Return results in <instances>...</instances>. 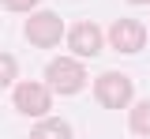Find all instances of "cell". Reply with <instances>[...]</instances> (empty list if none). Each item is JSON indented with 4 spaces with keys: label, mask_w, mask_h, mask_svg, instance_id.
<instances>
[{
    "label": "cell",
    "mask_w": 150,
    "mask_h": 139,
    "mask_svg": "<svg viewBox=\"0 0 150 139\" xmlns=\"http://www.w3.org/2000/svg\"><path fill=\"white\" fill-rule=\"evenodd\" d=\"M109 45L116 49V53H143L146 49V26L139 19H116L109 26Z\"/></svg>",
    "instance_id": "277c9868"
},
{
    "label": "cell",
    "mask_w": 150,
    "mask_h": 139,
    "mask_svg": "<svg viewBox=\"0 0 150 139\" xmlns=\"http://www.w3.org/2000/svg\"><path fill=\"white\" fill-rule=\"evenodd\" d=\"M64 38V23L56 11H34L26 19V41L38 45V49H53L56 41Z\"/></svg>",
    "instance_id": "3957f363"
},
{
    "label": "cell",
    "mask_w": 150,
    "mask_h": 139,
    "mask_svg": "<svg viewBox=\"0 0 150 139\" xmlns=\"http://www.w3.org/2000/svg\"><path fill=\"white\" fill-rule=\"evenodd\" d=\"M128 4H150V0H128Z\"/></svg>",
    "instance_id": "8fae6325"
},
{
    "label": "cell",
    "mask_w": 150,
    "mask_h": 139,
    "mask_svg": "<svg viewBox=\"0 0 150 139\" xmlns=\"http://www.w3.org/2000/svg\"><path fill=\"white\" fill-rule=\"evenodd\" d=\"M53 105V94L45 90V83H19L15 87V109L23 117H45Z\"/></svg>",
    "instance_id": "5b68a950"
},
{
    "label": "cell",
    "mask_w": 150,
    "mask_h": 139,
    "mask_svg": "<svg viewBox=\"0 0 150 139\" xmlns=\"http://www.w3.org/2000/svg\"><path fill=\"white\" fill-rule=\"evenodd\" d=\"M94 94H98V101H101L105 109H128L131 98H135V87H131L128 75H120V72H105V75L94 79Z\"/></svg>",
    "instance_id": "7a4b0ae2"
},
{
    "label": "cell",
    "mask_w": 150,
    "mask_h": 139,
    "mask_svg": "<svg viewBox=\"0 0 150 139\" xmlns=\"http://www.w3.org/2000/svg\"><path fill=\"white\" fill-rule=\"evenodd\" d=\"M83 83H86V68L75 57H60L45 68V87L56 94H75V90H83Z\"/></svg>",
    "instance_id": "6da1fadb"
},
{
    "label": "cell",
    "mask_w": 150,
    "mask_h": 139,
    "mask_svg": "<svg viewBox=\"0 0 150 139\" xmlns=\"http://www.w3.org/2000/svg\"><path fill=\"white\" fill-rule=\"evenodd\" d=\"M15 72H19V60L8 57V53H0V90L15 83Z\"/></svg>",
    "instance_id": "9c48e42d"
},
{
    "label": "cell",
    "mask_w": 150,
    "mask_h": 139,
    "mask_svg": "<svg viewBox=\"0 0 150 139\" xmlns=\"http://www.w3.org/2000/svg\"><path fill=\"white\" fill-rule=\"evenodd\" d=\"M128 128L135 132V135H146V139H150V98H146V101H139V105L131 109Z\"/></svg>",
    "instance_id": "ba28073f"
},
{
    "label": "cell",
    "mask_w": 150,
    "mask_h": 139,
    "mask_svg": "<svg viewBox=\"0 0 150 139\" xmlns=\"http://www.w3.org/2000/svg\"><path fill=\"white\" fill-rule=\"evenodd\" d=\"M0 4H4L8 11H30V8H34L38 0H0Z\"/></svg>",
    "instance_id": "30bf717a"
},
{
    "label": "cell",
    "mask_w": 150,
    "mask_h": 139,
    "mask_svg": "<svg viewBox=\"0 0 150 139\" xmlns=\"http://www.w3.org/2000/svg\"><path fill=\"white\" fill-rule=\"evenodd\" d=\"M30 139H71V124L68 120H38L30 128Z\"/></svg>",
    "instance_id": "52a82bcc"
},
{
    "label": "cell",
    "mask_w": 150,
    "mask_h": 139,
    "mask_svg": "<svg viewBox=\"0 0 150 139\" xmlns=\"http://www.w3.org/2000/svg\"><path fill=\"white\" fill-rule=\"evenodd\" d=\"M64 38L71 45V57H98L101 45H105V34H101L98 23H75Z\"/></svg>",
    "instance_id": "8992f818"
}]
</instances>
